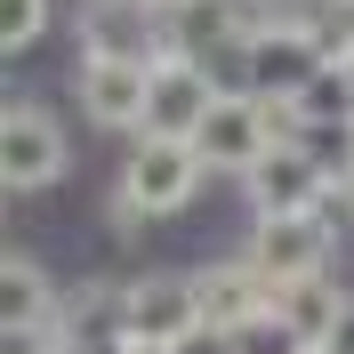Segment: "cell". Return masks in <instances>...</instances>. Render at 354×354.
Here are the masks:
<instances>
[{
	"label": "cell",
	"mask_w": 354,
	"mask_h": 354,
	"mask_svg": "<svg viewBox=\"0 0 354 354\" xmlns=\"http://www.w3.org/2000/svg\"><path fill=\"white\" fill-rule=\"evenodd\" d=\"M73 177V129L65 113L41 97H8L0 113V194L8 201H41Z\"/></svg>",
	"instance_id": "6da1fadb"
},
{
	"label": "cell",
	"mask_w": 354,
	"mask_h": 354,
	"mask_svg": "<svg viewBox=\"0 0 354 354\" xmlns=\"http://www.w3.org/2000/svg\"><path fill=\"white\" fill-rule=\"evenodd\" d=\"M209 161H201L194 137H129V153H121V169H113V185L145 209V218H185L201 201V185H209Z\"/></svg>",
	"instance_id": "7a4b0ae2"
},
{
	"label": "cell",
	"mask_w": 354,
	"mask_h": 354,
	"mask_svg": "<svg viewBox=\"0 0 354 354\" xmlns=\"http://www.w3.org/2000/svg\"><path fill=\"white\" fill-rule=\"evenodd\" d=\"M330 65V41H322V24L306 8H282V17H266L258 32L242 41V81L258 97H306Z\"/></svg>",
	"instance_id": "3957f363"
},
{
	"label": "cell",
	"mask_w": 354,
	"mask_h": 354,
	"mask_svg": "<svg viewBox=\"0 0 354 354\" xmlns=\"http://www.w3.org/2000/svg\"><path fill=\"white\" fill-rule=\"evenodd\" d=\"M242 258L258 266L274 290L306 282V274H330V266H338V225L322 218V201H314V209H282V218H250Z\"/></svg>",
	"instance_id": "277c9868"
},
{
	"label": "cell",
	"mask_w": 354,
	"mask_h": 354,
	"mask_svg": "<svg viewBox=\"0 0 354 354\" xmlns=\"http://www.w3.org/2000/svg\"><path fill=\"white\" fill-rule=\"evenodd\" d=\"M153 105V57H81L73 65V113L105 137H145Z\"/></svg>",
	"instance_id": "5b68a950"
},
{
	"label": "cell",
	"mask_w": 354,
	"mask_h": 354,
	"mask_svg": "<svg viewBox=\"0 0 354 354\" xmlns=\"http://www.w3.org/2000/svg\"><path fill=\"white\" fill-rule=\"evenodd\" d=\"M194 145H201V161H209L218 177H250L282 137H274V113H266L258 88H225L218 105H209V121L194 129Z\"/></svg>",
	"instance_id": "8992f818"
},
{
	"label": "cell",
	"mask_w": 354,
	"mask_h": 354,
	"mask_svg": "<svg viewBox=\"0 0 354 354\" xmlns=\"http://www.w3.org/2000/svg\"><path fill=\"white\" fill-rule=\"evenodd\" d=\"M194 322H201L194 266H153V274H129V346L169 354Z\"/></svg>",
	"instance_id": "52a82bcc"
},
{
	"label": "cell",
	"mask_w": 354,
	"mask_h": 354,
	"mask_svg": "<svg viewBox=\"0 0 354 354\" xmlns=\"http://www.w3.org/2000/svg\"><path fill=\"white\" fill-rule=\"evenodd\" d=\"M225 97L218 65L201 57H153V105H145V137H194L209 105Z\"/></svg>",
	"instance_id": "ba28073f"
},
{
	"label": "cell",
	"mask_w": 354,
	"mask_h": 354,
	"mask_svg": "<svg viewBox=\"0 0 354 354\" xmlns=\"http://www.w3.org/2000/svg\"><path fill=\"white\" fill-rule=\"evenodd\" d=\"M234 185H242L250 218H282V209H314V201L330 194V169H322L314 145H274V153L250 177H234Z\"/></svg>",
	"instance_id": "9c48e42d"
},
{
	"label": "cell",
	"mask_w": 354,
	"mask_h": 354,
	"mask_svg": "<svg viewBox=\"0 0 354 354\" xmlns=\"http://www.w3.org/2000/svg\"><path fill=\"white\" fill-rule=\"evenodd\" d=\"M225 48H242V0H169L153 32V57H201L218 65Z\"/></svg>",
	"instance_id": "30bf717a"
},
{
	"label": "cell",
	"mask_w": 354,
	"mask_h": 354,
	"mask_svg": "<svg viewBox=\"0 0 354 354\" xmlns=\"http://www.w3.org/2000/svg\"><path fill=\"white\" fill-rule=\"evenodd\" d=\"M0 330H65V282L24 242H8L0 258Z\"/></svg>",
	"instance_id": "8fae6325"
},
{
	"label": "cell",
	"mask_w": 354,
	"mask_h": 354,
	"mask_svg": "<svg viewBox=\"0 0 354 354\" xmlns=\"http://www.w3.org/2000/svg\"><path fill=\"white\" fill-rule=\"evenodd\" d=\"M194 290H201V322H218V330H250L258 314H274V282H266L242 250L194 266Z\"/></svg>",
	"instance_id": "7c38bea8"
},
{
	"label": "cell",
	"mask_w": 354,
	"mask_h": 354,
	"mask_svg": "<svg viewBox=\"0 0 354 354\" xmlns=\"http://www.w3.org/2000/svg\"><path fill=\"white\" fill-rule=\"evenodd\" d=\"M346 298H354V290L338 282V266H330V274H306V282H282V290H274V314H282L290 330H298V346L314 354L322 338H330V322L346 314Z\"/></svg>",
	"instance_id": "4fadbf2b"
},
{
	"label": "cell",
	"mask_w": 354,
	"mask_h": 354,
	"mask_svg": "<svg viewBox=\"0 0 354 354\" xmlns=\"http://www.w3.org/2000/svg\"><path fill=\"white\" fill-rule=\"evenodd\" d=\"M48 32H57V0H0V57L8 65H24Z\"/></svg>",
	"instance_id": "5bb4252c"
},
{
	"label": "cell",
	"mask_w": 354,
	"mask_h": 354,
	"mask_svg": "<svg viewBox=\"0 0 354 354\" xmlns=\"http://www.w3.org/2000/svg\"><path fill=\"white\" fill-rule=\"evenodd\" d=\"M145 225H153V218H145V209H137V201L121 194V185H105V234H121V242H137Z\"/></svg>",
	"instance_id": "9a60e30c"
},
{
	"label": "cell",
	"mask_w": 354,
	"mask_h": 354,
	"mask_svg": "<svg viewBox=\"0 0 354 354\" xmlns=\"http://www.w3.org/2000/svg\"><path fill=\"white\" fill-rule=\"evenodd\" d=\"M169 354H242V338H234V330H218V322H194V330L177 338Z\"/></svg>",
	"instance_id": "2e32d148"
},
{
	"label": "cell",
	"mask_w": 354,
	"mask_h": 354,
	"mask_svg": "<svg viewBox=\"0 0 354 354\" xmlns=\"http://www.w3.org/2000/svg\"><path fill=\"white\" fill-rule=\"evenodd\" d=\"M314 354H354V298H346V314H338V322H330V338H322V346H314Z\"/></svg>",
	"instance_id": "e0dca14e"
},
{
	"label": "cell",
	"mask_w": 354,
	"mask_h": 354,
	"mask_svg": "<svg viewBox=\"0 0 354 354\" xmlns=\"http://www.w3.org/2000/svg\"><path fill=\"white\" fill-rule=\"evenodd\" d=\"M338 88H346V121H354V48H338Z\"/></svg>",
	"instance_id": "ac0fdd59"
}]
</instances>
